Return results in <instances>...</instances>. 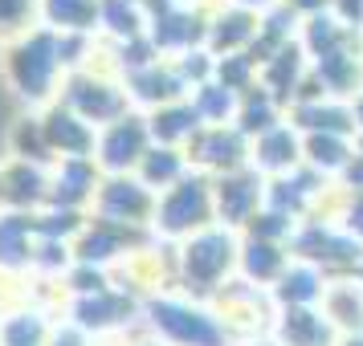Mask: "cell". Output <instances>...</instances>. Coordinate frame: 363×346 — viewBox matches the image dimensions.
<instances>
[{
    "mask_svg": "<svg viewBox=\"0 0 363 346\" xmlns=\"http://www.w3.org/2000/svg\"><path fill=\"white\" fill-rule=\"evenodd\" d=\"M294 261L286 245L262 241V236H241V257H237V277L257 285V289H274V281L286 273V265Z\"/></svg>",
    "mask_w": 363,
    "mask_h": 346,
    "instance_id": "obj_17",
    "label": "cell"
},
{
    "mask_svg": "<svg viewBox=\"0 0 363 346\" xmlns=\"http://www.w3.org/2000/svg\"><path fill=\"white\" fill-rule=\"evenodd\" d=\"M257 33H262V13H249V8H237V4H213L208 8V41H204V50L213 57L249 53Z\"/></svg>",
    "mask_w": 363,
    "mask_h": 346,
    "instance_id": "obj_11",
    "label": "cell"
},
{
    "mask_svg": "<svg viewBox=\"0 0 363 346\" xmlns=\"http://www.w3.org/2000/svg\"><path fill=\"white\" fill-rule=\"evenodd\" d=\"M335 188L347 192V196H363V151L359 147H355V159L347 163V171L335 180Z\"/></svg>",
    "mask_w": 363,
    "mask_h": 346,
    "instance_id": "obj_26",
    "label": "cell"
},
{
    "mask_svg": "<svg viewBox=\"0 0 363 346\" xmlns=\"http://www.w3.org/2000/svg\"><path fill=\"white\" fill-rule=\"evenodd\" d=\"M286 118H290L302 134H347V139H355V115H351V102L327 98V94L294 102V106L286 110Z\"/></svg>",
    "mask_w": 363,
    "mask_h": 346,
    "instance_id": "obj_16",
    "label": "cell"
},
{
    "mask_svg": "<svg viewBox=\"0 0 363 346\" xmlns=\"http://www.w3.org/2000/svg\"><path fill=\"white\" fill-rule=\"evenodd\" d=\"M278 122H286V106H281V102L274 98V94H269L262 82L253 86L249 94H241V106H237V122H233V127L245 134L249 143H253V139H262L265 131H274Z\"/></svg>",
    "mask_w": 363,
    "mask_h": 346,
    "instance_id": "obj_21",
    "label": "cell"
},
{
    "mask_svg": "<svg viewBox=\"0 0 363 346\" xmlns=\"http://www.w3.org/2000/svg\"><path fill=\"white\" fill-rule=\"evenodd\" d=\"M208 306L220 318V326L229 330V338L241 346L265 342L269 338V326H274V313H278L269 289H257V285H249L241 277H233Z\"/></svg>",
    "mask_w": 363,
    "mask_h": 346,
    "instance_id": "obj_5",
    "label": "cell"
},
{
    "mask_svg": "<svg viewBox=\"0 0 363 346\" xmlns=\"http://www.w3.org/2000/svg\"><path fill=\"white\" fill-rule=\"evenodd\" d=\"M339 330L323 310H278L269 326V346H335Z\"/></svg>",
    "mask_w": 363,
    "mask_h": 346,
    "instance_id": "obj_15",
    "label": "cell"
},
{
    "mask_svg": "<svg viewBox=\"0 0 363 346\" xmlns=\"http://www.w3.org/2000/svg\"><path fill=\"white\" fill-rule=\"evenodd\" d=\"M327 285H330V277L323 269H314V265L294 257V261L286 265V273L274 281L269 297H274L278 310H318L323 297H327Z\"/></svg>",
    "mask_w": 363,
    "mask_h": 346,
    "instance_id": "obj_13",
    "label": "cell"
},
{
    "mask_svg": "<svg viewBox=\"0 0 363 346\" xmlns=\"http://www.w3.org/2000/svg\"><path fill=\"white\" fill-rule=\"evenodd\" d=\"M147 151H151L147 118H139L131 110L127 118H118V122H111V127H102L99 131V143H94V167L106 171V175H135Z\"/></svg>",
    "mask_w": 363,
    "mask_h": 346,
    "instance_id": "obj_7",
    "label": "cell"
},
{
    "mask_svg": "<svg viewBox=\"0 0 363 346\" xmlns=\"http://www.w3.org/2000/svg\"><path fill=\"white\" fill-rule=\"evenodd\" d=\"M355 37H363L359 29H351V25H343V21L335 17V13H318V17H306L302 21V29H298V45L306 50V57H323V53L330 50H343L347 41H355Z\"/></svg>",
    "mask_w": 363,
    "mask_h": 346,
    "instance_id": "obj_23",
    "label": "cell"
},
{
    "mask_svg": "<svg viewBox=\"0 0 363 346\" xmlns=\"http://www.w3.org/2000/svg\"><path fill=\"white\" fill-rule=\"evenodd\" d=\"M314 86L339 102H355L363 94V37L347 41L343 50H330L311 62Z\"/></svg>",
    "mask_w": 363,
    "mask_h": 346,
    "instance_id": "obj_10",
    "label": "cell"
},
{
    "mask_svg": "<svg viewBox=\"0 0 363 346\" xmlns=\"http://www.w3.org/2000/svg\"><path fill=\"white\" fill-rule=\"evenodd\" d=\"M330 13L343 21V25H351V29L363 33V0H330Z\"/></svg>",
    "mask_w": 363,
    "mask_h": 346,
    "instance_id": "obj_27",
    "label": "cell"
},
{
    "mask_svg": "<svg viewBox=\"0 0 363 346\" xmlns=\"http://www.w3.org/2000/svg\"><path fill=\"white\" fill-rule=\"evenodd\" d=\"M188 102L196 106V115L204 127H229V122H237V106H241V94H233L229 86H220L213 78V82H204L200 90H192L188 94Z\"/></svg>",
    "mask_w": 363,
    "mask_h": 346,
    "instance_id": "obj_24",
    "label": "cell"
},
{
    "mask_svg": "<svg viewBox=\"0 0 363 346\" xmlns=\"http://www.w3.org/2000/svg\"><path fill=\"white\" fill-rule=\"evenodd\" d=\"M216 4H237V8H249V13H265V8H274L281 0H216Z\"/></svg>",
    "mask_w": 363,
    "mask_h": 346,
    "instance_id": "obj_29",
    "label": "cell"
},
{
    "mask_svg": "<svg viewBox=\"0 0 363 346\" xmlns=\"http://www.w3.org/2000/svg\"><path fill=\"white\" fill-rule=\"evenodd\" d=\"M306 78H311V57H306V50L298 45V41H290V45H281L269 62L262 66V74H257V82L274 94V98L290 110L298 98V90L306 86Z\"/></svg>",
    "mask_w": 363,
    "mask_h": 346,
    "instance_id": "obj_14",
    "label": "cell"
},
{
    "mask_svg": "<svg viewBox=\"0 0 363 346\" xmlns=\"http://www.w3.org/2000/svg\"><path fill=\"white\" fill-rule=\"evenodd\" d=\"M335 346H363V330L359 334H339V342Z\"/></svg>",
    "mask_w": 363,
    "mask_h": 346,
    "instance_id": "obj_30",
    "label": "cell"
},
{
    "mask_svg": "<svg viewBox=\"0 0 363 346\" xmlns=\"http://www.w3.org/2000/svg\"><path fill=\"white\" fill-rule=\"evenodd\" d=\"M155 204H160V196L147 183H139V175H106L94 196V212H99V220L118 224V229H151Z\"/></svg>",
    "mask_w": 363,
    "mask_h": 346,
    "instance_id": "obj_6",
    "label": "cell"
},
{
    "mask_svg": "<svg viewBox=\"0 0 363 346\" xmlns=\"http://www.w3.org/2000/svg\"><path fill=\"white\" fill-rule=\"evenodd\" d=\"M281 4H286V8H294L302 21L318 17V13H327V8H330V0H281Z\"/></svg>",
    "mask_w": 363,
    "mask_h": 346,
    "instance_id": "obj_28",
    "label": "cell"
},
{
    "mask_svg": "<svg viewBox=\"0 0 363 346\" xmlns=\"http://www.w3.org/2000/svg\"><path fill=\"white\" fill-rule=\"evenodd\" d=\"M265 180L262 171L253 167H241V171H229L213 180V204H216V224H225L233 232H245L249 220L265 208Z\"/></svg>",
    "mask_w": 363,
    "mask_h": 346,
    "instance_id": "obj_8",
    "label": "cell"
},
{
    "mask_svg": "<svg viewBox=\"0 0 363 346\" xmlns=\"http://www.w3.org/2000/svg\"><path fill=\"white\" fill-rule=\"evenodd\" d=\"M355 159V139L347 134H302V163L327 175L330 183L347 171V163Z\"/></svg>",
    "mask_w": 363,
    "mask_h": 346,
    "instance_id": "obj_19",
    "label": "cell"
},
{
    "mask_svg": "<svg viewBox=\"0 0 363 346\" xmlns=\"http://www.w3.org/2000/svg\"><path fill=\"white\" fill-rule=\"evenodd\" d=\"M208 224H216V204H213V180L200 175V171H188L176 188H167L160 204H155V220H151V232L160 241H172L180 245L188 236L204 232Z\"/></svg>",
    "mask_w": 363,
    "mask_h": 346,
    "instance_id": "obj_3",
    "label": "cell"
},
{
    "mask_svg": "<svg viewBox=\"0 0 363 346\" xmlns=\"http://www.w3.org/2000/svg\"><path fill=\"white\" fill-rule=\"evenodd\" d=\"M318 310L339 334H359L363 330V285L355 277H335L327 285V297Z\"/></svg>",
    "mask_w": 363,
    "mask_h": 346,
    "instance_id": "obj_20",
    "label": "cell"
},
{
    "mask_svg": "<svg viewBox=\"0 0 363 346\" xmlns=\"http://www.w3.org/2000/svg\"><path fill=\"white\" fill-rule=\"evenodd\" d=\"M188 171H192V163H188V151L151 143V151L143 155V163H139V171H135V175H139V183H147L155 196H164L167 188H176Z\"/></svg>",
    "mask_w": 363,
    "mask_h": 346,
    "instance_id": "obj_22",
    "label": "cell"
},
{
    "mask_svg": "<svg viewBox=\"0 0 363 346\" xmlns=\"http://www.w3.org/2000/svg\"><path fill=\"white\" fill-rule=\"evenodd\" d=\"M290 257L314 265V269H323V273L335 281V277H351V273L359 269L363 245L351 232L339 229V220H330V216H311V220L298 224L294 241H290Z\"/></svg>",
    "mask_w": 363,
    "mask_h": 346,
    "instance_id": "obj_4",
    "label": "cell"
},
{
    "mask_svg": "<svg viewBox=\"0 0 363 346\" xmlns=\"http://www.w3.org/2000/svg\"><path fill=\"white\" fill-rule=\"evenodd\" d=\"M330 220H339V229L351 232L363 245V196H347L335 188V204H330Z\"/></svg>",
    "mask_w": 363,
    "mask_h": 346,
    "instance_id": "obj_25",
    "label": "cell"
},
{
    "mask_svg": "<svg viewBox=\"0 0 363 346\" xmlns=\"http://www.w3.org/2000/svg\"><path fill=\"white\" fill-rule=\"evenodd\" d=\"M249 167L262 171L265 180H281V175L298 171V167H302V131L286 118L274 131H265L262 139H253V147H249Z\"/></svg>",
    "mask_w": 363,
    "mask_h": 346,
    "instance_id": "obj_12",
    "label": "cell"
},
{
    "mask_svg": "<svg viewBox=\"0 0 363 346\" xmlns=\"http://www.w3.org/2000/svg\"><path fill=\"white\" fill-rule=\"evenodd\" d=\"M351 277H355V281H359V285H363V261H359V269H355V273H351Z\"/></svg>",
    "mask_w": 363,
    "mask_h": 346,
    "instance_id": "obj_31",
    "label": "cell"
},
{
    "mask_svg": "<svg viewBox=\"0 0 363 346\" xmlns=\"http://www.w3.org/2000/svg\"><path fill=\"white\" fill-rule=\"evenodd\" d=\"M200 115L196 106L184 98V102H172V106H160V110H151L147 115V131H151V143H160V147H180L188 151V143L200 134Z\"/></svg>",
    "mask_w": 363,
    "mask_h": 346,
    "instance_id": "obj_18",
    "label": "cell"
},
{
    "mask_svg": "<svg viewBox=\"0 0 363 346\" xmlns=\"http://www.w3.org/2000/svg\"><path fill=\"white\" fill-rule=\"evenodd\" d=\"M147 326L164 346H233L229 330L220 326L208 301L180 294V289H164V294L147 297Z\"/></svg>",
    "mask_w": 363,
    "mask_h": 346,
    "instance_id": "obj_2",
    "label": "cell"
},
{
    "mask_svg": "<svg viewBox=\"0 0 363 346\" xmlns=\"http://www.w3.org/2000/svg\"><path fill=\"white\" fill-rule=\"evenodd\" d=\"M249 147H253V143H249L233 122L229 127H200V134L188 143V163H192V171H200V175L220 180V175H229V171L249 167Z\"/></svg>",
    "mask_w": 363,
    "mask_h": 346,
    "instance_id": "obj_9",
    "label": "cell"
},
{
    "mask_svg": "<svg viewBox=\"0 0 363 346\" xmlns=\"http://www.w3.org/2000/svg\"><path fill=\"white\" fill-rule=\"evenodd\" d=\"M241 257V232L208 224L204 232L176 245V289L196 301H213L233 277Z\"/></svg>",
    "mask_w": 363,
    "mask_h": 346,
    "instance_id": "obj_1",
    "label": "cell"
}]
</instances>
